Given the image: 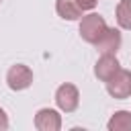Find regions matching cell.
<instances>
[{"label": "cell", "mask_w": 131, "mask_h": 131, "mask_svg": "<svg viewBox=\"0 0 131 131\" xmlns=\"http://www.w3.org/2000/svg\"><path fill=\"white\" fill-rule=\"evenodd\" d=\"M106 29H108L106 27V20L100 14H96V12H90V14H86L80 20V37L86 43H92V45L102 37V33Z\"/></svg>", "instance_id": "cell-1"}, {"label": "cell", "mask_w": 131, "mask_h": 131, "mask_svg": "<svg viewBox=\"0 0 131 131\" xmlns=\"http://www.w3.org/2000/svg\"><path fill=\"white\" fill-rule=\"evenodd\" d=\"M55 104L59 106V111L63 113H74L80 104V92L74 84H61L55 90Z\"/></svg>", "instance_id": "cell-2"}, {"label": "cell", "mask_w": 131, "mask_h": 131, "mask_svg": "<svg viewBox=\"0 0 131 131\" xmlns=\"http://www.w3.org/2000/svg\"><path fill=\"white\" fill-rule=\"evenodd\" d=\"M106 90L117 100H123V98L131 96V72L129 70H119L106 82Z\"/></svg>", "instance_id": "cell-3"}, {"label": "cell", "mask_w": 131, "mask_h": 131, "mask_svg": "<svg viewBox=\"0 0 131 131\" xmlns=\"http://www.w3.org/2000/svg\"><path fill=\"white\" fill-rule=\"evenodd\" d=\"M6 84L10 90H25L33 84V72L25 63H16L6 74Z\"/></svg>", "instance_id": "cell-4"}, {"label": "cell", "mask_w": 131, "mask_h": 131, "mask_svg": "<svg viewBox=\"0 0 131 131\" xmlns=\"http://www.w3.org/2000/svg\"><path fill=\"white\" fill-rule=\"evenodd\" d=\"M121 70V63L119 59L113 55V53H102L94 66V76L100 80V82H108L117 72Z\"/></svg>", "instance_id": "cell-5"}, {"label": "cell", "mask_w": 131, "mask_h": 131, "mask_svg": "<svg viewBox=\"0 0 131 131\" xmlns=\"http://www.w3.org/2000/svg\"><path fill=\"white\" fill-rule=\"evenodd\" d=\"M35 127L39 131H59L61 129V117L53 108H41L35 115Z\"/></svg>", "instance_id": "cell-6"}, {"label": "cell", "mask_w": 131, "mask_h": 131, "mask_svg": "<svg viewBox=\"0 0 131 131\" xmlns=\"http://www.w3.org/2000/svg\"><path fill=\"white\" fill-rule=\"evenodd\" d=\"M94 45H96V49L100 53H113L115 55L119 51V47H121V33H119V29H111L108 27Z\"/></svg>", "instance_id": "cell-7"}, {"label": "cell", "mask_w": 131, "mask_h": 131, "mask_svg": "<svg viewBox=\"0 0 131 131\" xmlns=\"http://www.w3.org/2000/svg\"><path fill=\"white\" fill-rule=\"evenodd\" d=\"M55 10L63 20H78L82 16V8H80V4L76 0H57Z\"/></svg>", "instance_id": "cell-8"}, {"label": "cell", "mask_w": 131, "mask_h": 131, "mask_svg": "<svg viewBox=\"0 0 131 131\" xmlns=\"http://www.w3.org/2000/svg\"><path fill=\"white\" fill-rule=\"evenodd\" d=\"M108 131H131V113L129 111H117L108 119Z\"/></svg>", "instance_id": "cell-9"}, {"label": "cell", "mask_w": 131, "mask_h": 131, "mask_svg": "<svg viewBox=\"0 0 131 131\" xmlns=\"http://www.w3.org/2000/svg\"><path fill=\"white\" fill-rule=\"evenodd\" d=\"M117 23L121 29L131 31V0H119L117 4Z\"/></svg>", "instance_id": "cell-10"}, {"label": "cell", "mask_w": 131, "mask_h": 131, "mask_svg": "<svg viewBox=\"0 0 131 131\" xmlns=\"http://www.w3.org/2000/svg\"><path fill=\"white\" fill-rule=\"evenodd\" d=\"M78 4H80V8L82 10H92L96 4H98V0H76Z\"/></svg>", "instance_id": "cell-11"}, {"label": "cell", "mask_w": 131, "mask_h": 131, "mask_svg": "<svg viewBox=\"0 0 131 131\" xmlns=\"http://www.w3.org/2000/svg\"><path fill=\"white\" fill-rule=\"evenodd\" d=\"M4 129H8V115L4 108H0V131H4Z\"/></svg>", "instance_id": "cell-12"}]
</instances>
